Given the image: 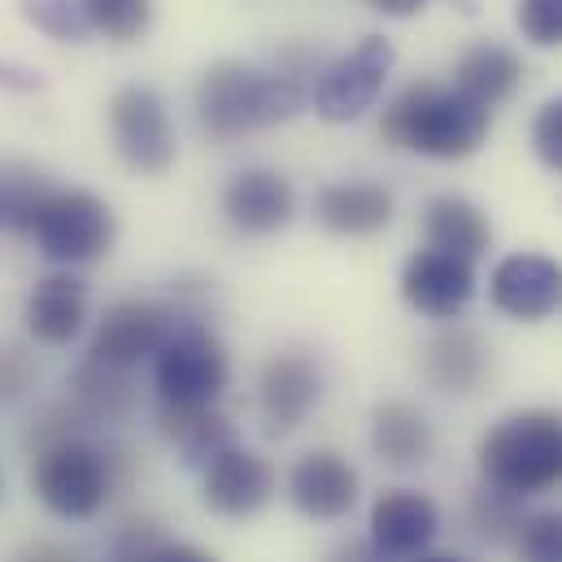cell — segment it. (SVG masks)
<instances>
[{
  "instance_id": "3",
  "label": "cell",
  "mask_w": 562,
  "mask_h": 562,
  "mask_svg": "<svg viewBox=\"0 0 562 562\" xmlns=\"http://www.w3.org/2000/svg\"><path fill=\"white\" fill-rule=\"evenodd\" d=\"M480 475L510 497H537L562 484V415L515 411L480 440Z\"/></svg>"
},
{
  "instance_id": "34",
  "label": "cell",
  "mask_w": 562,
  "mask_h": 562,
  "mask_svg": "<svg viewBox=\"0 0 562 562\" xmlns=\"http://www.w3.org/2000/svg\"><path fill=\"white\" fill-rule=\"evenodd\" d=\"M327 562H384L375 554V546L371 541H345V546H336L331 550V559Z\"/></svg>"
},
{
  "instance_id": "30",
  "label": "cell",
  "mask_w": 562,
  "mask_h": 562,
  "mask_svg": "<svg viewBox=\"0 0 562 562\" xmlns=\"http://www.w3.org/2000/svg\"><path fill=\"white\" fill-rule=\"evenodd\" d=\"M515 22L528 44L537 48H562V0H519Z\"/></svg>"
},
{
  "instance_id": "20",
  "label": "cell",
  "mask_w": 562,
  "mask_h": 562,
  "mask_svg": "<svg viewBox=\"0 0 562 562\" xmlns=\"http://www.w3.org/2000/svg\"><path fill=\"white\" fill-rule=\"evenodd\" d=\"M423 240H427V249H440V254L475 262L480 254H488L493 227L467 196H449L445 192V196H431L427 210H423Z\"/></svg>"
},
{
  "instance_id": "16",
  "label": "cell",
  "mask_w": 562,
  "mask_h": 562,
  "mask_svg": "<svg viewBox=\"0 0 562 562\" xmlns=\"http://www.w3.org/2000/svg\"><path fill=\"white\" fill-rule=\"evenodd\" d=\"M323 397V375L305 353H276L262 367L258 380V406L271 423V431H292L296 423L318 406Z\"/></svg>"
},
{
  "instance_id": "15",
  "label": "cell",
  "mask_w": 562,
  "mask_h": 562,
  "mask_svg": "<svg viewBox=\"0 0 562 562\" xmlns=\"http://www.w3.org/2000/svg\"><path fill=\"white\" fill-rule=\"evenodd\" d=\"M292 210H296V196H292V183L280 170H262V166L240 170L223 192V214L245 236L280 232V227H288Z\"/></svg>"
},
{
  "instance_id": "11",
  "label": "cell",
  "mask_w": 562,
  "mask_h": 562,
  "mask_svg": "<svg viewBox=\"0 0 562 562\" xmlns=\"http://www.w3.org/2000/svg\"><path fill=\"white\" fill-rule=\"evenodd\" d=\"M402 296L427 318H458L475 296V267L440 249H419L402 267Z\"/></svg>"
},
{
  "instance_id": "25",
  "label": "cell",
  "mask_w": 562,
  "mask_h": 562,
  "mask_svg": "<svg viewBox=\"0 0 562 562\" xmlns=\"http://www.w3.org/2000/svg\"><path fill=\"white\" fill-rule=\"evenodd\" d=\"M467 519L488 546H506V541H519V528L528 515H524V497H510V493L484 484L480 493H471Z\"/></svg>"
},
{
  "instance_id": "36",
  "label": "cell",
  "mask_w": 562,
  "mask_h": 562,
  "mask_svg": "<svg viewBox=\"0 0 562 562\" xmlns=\"http://www.w3.org/2000/svg\"><path fill=\"white\" fill-rule=\"evenodd\" d=\"M411 562H467V559H462V554H431V550H427V554H419V559H411Z\"/></svg>"
},
{
  "instance_id": "8",
  "label": "cell",
  "mask_w": 562,
  "mask_h": 562,
  "mask_svg": "<svg viewBox=\"0 0 562 562\" xmlns=\"http://www.w3.org/2000/svg\"><path fill=\"white\" fill-rule=\"evenodd\" d=\"M110 136L119 157L140 175H166L175 161V127H170L166 101L144 83H127L114 92Z\"/></svg>"
},
{
  "instance_id": "14",
  "label": "cell",
  "mask_w": 562,
  "mask_h": 562,
  "mask_svg": "<svg viewBox=\"0 0 562 562\" xmlns=\"http://www.w3.org/2000/svg\"><path fill=\"white\" fill-rule=\"evenodd\" d=\"M276 493V480H271V467L254 453V449H223L210 467H205V506L223 519H249L258 515Z\"/></svg>"
},
{
  "instance_id": "33",
  "label": "cell",
  "mask_w": 562,
  "mask_h": 562,
  "mask_svg": "<svg viewBox=\"0 0 562 562\" xmlns=\"http://www.w3.org/2000/svg\"><path fill=\"white\" fill-rule=\"evenodd\" d=\"M144 562H218V559L210 550H201V546H188V541H161V546L148 550Z\"/></svg>"
},
{
  "instance_id": "29",
  "label": "cell",
  "mask_w": 562,
  "mask_h": 562,
  "mask_svg": "<svg viewBox=\"0 0 562 562\" xmlns=\"http://www.w3.org/2000/svg\"><path fill=\"white\" fill-rule=\"evenodd\" d=\"M519 562H562V510H537L519 528Z\"/></svg>"
},
{
  "instance_id": "26",
  "label": "cell",
  "mask_w": 562,
  "mask_h": 562,
  "mask_svg": "<svg viewBox=\"0 0 562 562\" xmlns=\"http://www.w3.org/2000/svg\"><path fill=\"white\" fill-rule=\"evenodd\" d=\"M83 13L92 22V31L127 44V40H140L148 31L153 4L148 0H83Z\"/></svg>"
},
{
  "instance_id": "9",
  "label": "cell",
  "mask_w": 562,
  "mask_h": 562,
  "mask_svg": "<svg viewBox=\"0 0 562 562\" xmlns=\"http://www.w3.org/2000/svg\"><path fill=\"white\" fill-rule=\"evenodd\" d=\"M179 323L183 318L166 301H114L101 314V323H97V336H92V353L88 358H97L105 367L132 371V367H140L144 358H153L170 340V331Z\"/></svg>"
},
{
  "instance_id": "13",
  "label": "cell",
  "mask_w": 562,
  "mask_h": 562,
  "mask_svg": "<svg viewBox=\"0 0 562 562\" xmlns=\"http://www.w3.org/2000/svg\"><path fill=\"white\" fill-rule=\"evenodd\" d=\"M440 532V510L415 488H389L371 506V546L380 559H419Z\"/></svg>"
},
{
  "instance_id": "31",
  "label": "cell",
  "mask_w": 562,
  "mask_h": 562,
  "mask_svg": "<svg viewBox=\"0 0 562 562\" xmlns=\"http://www.w3.org/2000/svg\"><path fill=\"white\" fill-rule=\"evenodd\" d=\"M532 148H537V157L550 170H562V97H550L537 110V119H532Z\"/></svg>"
},
{
  "instance_id": "5",
  "label": "cell",
  "mask_w": 562,
  "mask_h": 562,
  "mask_svg": "<svg viewBox=\"0 0 562 562\" xmlns=\"http://www.w3.org/2000/svg\"><path fill=\"white\" fill-rule=\"evenodd\" d=\"M31 488L61 519H97L119 488V458L88 445L83 436L48 445L35 453Z\"/></svg>"
},
{
  "instance_id": "12",
  "label": "cell",
  "mask_w": 562,
  "mask_h": 562,
  "mask_svg": "<svg viewBox=\"0 0 562 562\" xmlns=\"http://www.w3.org/2000/svg\"><path fill=\"white\" fill-rule=\"evenodd\" d=\"M288 497L305 519L336 524L358 506V471L336 449H310L288 475Z\"/></svg>"
},
{
  "instance_id": "32",
  "label": "cell",
  "mask_w": 562,
  "mask_h": 562,
  "mask_svg": "<svg viewBox=\"0 0 562 562\" xmlns=\"http://www.w3.org/2000/svg\"><path fill=\"white\" fill-rule=\"evenodd\" d=\"M31 353H22L18 345H0V402H18L31 389Z\"/></svg>"
},
{
  "instance_id": "4",
  "label": "cell",
  "mask_w": 562,
  "mask_h": 562,
  "mask_svg": "<svg viewBox=\"0 0 562 562\" xmlns=\"http://www.w3.org/2000/svg\"><path fill=\"white\" fill-rule=\"evenodd\" d=\"M22 232L35 240V249L48 262L88 267V262H97V258L110 254V245H114V214H110V205L97 192H83V188H48L31 205Z\"/></svg>"
},
{
  "instance_id": "2",
  "label": "cell",
  "mask_w": 562,
  "mask_h": 562,
  "mask_svg": "<svg viewBox=\"0 0 562 562\" xmlns=\"http://www.w3.org/2000/svg\"><path fill=\"white\" fill-rule=\"evenodd\" d=\"M493 127V110L462 97L453 83H411L393 97V105L380 119V136L397 148H411L419 157L458 161L471 157Z\"/></svg>"
},
{
  "instance_id": "6",
  "label": "cell",
  "mask_w": 562,
  "mask_h": 562,
  "mask_svg": "<svg viewBox=\"0 0 562 562\" xmlns=\"http://www.w3.org/2000/svg\"><path fill=\"white\" fill-rule=\"evenodd\" d=\"M227 375H232L227 353L218 336L201 323H179L170 340L153 353V389H157V402L170 411L214 406L227 389Z\"/></svg>"
},
{
  "instance_id": "1",
  "label": "cell",
  "mask_w": 562,
  "mask_h": 562,
  "mask_svg": "<svg viewBox=\"0 0 562 562\" xmlns=\"http://www.w3.org/2000/svg\"><path fill=\"white\" fill-rule=\"evenodd\" d=\"M310 92L283 70H258L245 61H218L196 83V123L210 140H240L249 132L280 127L305 110Z\"/></svg>"
},
{
  "instance_id": "10",
  "label": "cell",
  "mask_w": 562,
  "mask_h": 562,
  "mask_svg": "<svg viewBox=\"0 0 562 562\" xmlns=\"http://www.w3.org/2000/svg\"><path fill=\"white\" fill-rule=\"evenodd\" d=\"M488 296L506 318L541 323L562 305V262L546 254H510L497 262Z\"/></svg>"
},
{
  "instance_id": "35",
  "label": "cell",
  "mask_w": 562,
  "mask_h": 562,
  "mask_svg": "<svg viewBox=\"0 0 562 562\" xmlns=\"http://www.w3.org/2000/svg\"><path fill=\"white\" fill-rule=\"evenodd\" d=\"M371 9H380L389 18H411V13L427 9V0H371Z\"/></svg>"
},
{
  "instance_id": "19",
  "label": "cell",
  "mask_w": 562,
  "mask_h": 562,
  "mask_svg": "<svg viewBox=\"0 0 562 562\" xmlns=\"http://www.w3.org/2000/svg\"><path fill=\"white\" fill-rule=\"evenodd\" d=\"M493 362H488V345L471 331V327H449L440 331L427 353H423V375L440 389V393H475L484 380H488Z\"/></svg>"
},
{
  "instance_id": "18",
  "label": "cell",
  "mask_w": 562,
  "mask_h": 562,
  "mask_svg": "<svg viewBox=\"0 0 562 562\" xmlns=\"http://www.w3.org/2000/svg\"><path fill=\"white\" fill-rule=\"evenodd\" d=\"M314 218L331 236H375L393 223V192L380 183H327L314 196Z\"/></svg>"
},
{
  "instance_id": "22",
  "label": "cell",
  "mask_w": 562,
  "mask_h": 562,
  "mask_svg": "<svg viewBox=\"0 0 562 562\" xmlns=\"http://www.w3.org/2000/svg\"><path fill=\"white\" fill-rule=\"evenodd\" d=\"M161 436L175 445V453H179V462L183 467H210L223 449H232L236 445V431H232V423L223 419L214 406H196V411H170V406H161Z\"/></svg>"
},
{
  "instance_id": "23",
  "label": "cell",
  "mask_w": 562,
  "mask_h": 562,
  "mask_svg": "<svg viewBox=\"0 0 562 562\" xmlns=\"http://www.w3.org/2000/svg\"><path fill=\"white\" fill-rule=\"evenodd\" d=\"M371 449L389 467H419L431 453V423L411 402H384L371 415Z\"/></svg>"
},
{
  "instance_id": "21",
  "label": "cell",
  "mask_w": 562,
  "mask_h": 562,
  "mask_svg": "<svg viewBox=\"0 0 562 562\" xmlns=\"http://www.w3.org/2000/svg\"><path fill=\"white\" fill-rule=\"evenodd\" d=\"M519 83H524V61L506 44H475L453 66V88L484 110L510 101L519 92Z\"/></svg>"
},
{
  "instance_id": "37",
  "label": "cell",
  "mask_w": 562,
  "mask_h": 562,
  "mask_svg": "<svg viewBox=\"0 0 562 562\" xmlns=\"http://www.w3.org/2000/svg\"><path fill=\"white\" fill-rule=\"evenodd\" d=\"M40 562H66V559H53V554H44V559H40Z\"/></svg>"
},
{
  "instance_id": "17",
  "label": "cell",
  "mask_w": 562,
  "mask_h": 562,
  "mask_svg": "<svg viewBox=\"0 0 562 562\" xmlns=\"http://www.w3.org/2000/svg\"><path fill=\"white\" fill-rule=\"evenodd\" d=\"M26 331L40 345H70L88 318V283L79 276H44L26 296Z\"/></svg>"
},
{
  "instance_id": "24",
  "label": "cell",
  "mask_w": 562,
  "mask_h": 562,
  "mask_svg": "<svg viewBox=\"0 0 562 562\" xmlns=\"http://www.w3.org/2000/svg\"><path fill=\"white\" fill-rule=\"evenodd\" d=\"M70 393H75V411L83 419H123L136 406V389H132V371L123 367H105L97 358H88L75 375H70Z\"/></svg>"
},
{
  "instance_id": "28",
  "label": "cell",
  "mask_w": 562,
  "mask_h": 562,
  "mask_svg": "<svg viewBox=\"0 0 562 562\" xmlns=\"http://www.w3.org/2000/svg\"><path fill=\"white\" fill-rule=\"evenodd\" d=\"M48 192V183L35 170H0V227L22 232L31 205Z\"/></svg>"
},
{
  "instance_id": "27",
  "label": "cell",
  "mask_w": 562,
  "mask_h": 562,
  "mask_svg": "<svg viewBox=\"0 0 562 562\" xmlns=\"http://www.w3.org/2000/svg\"><path fill=\"white\" fill-rule=\"evenodd\" d=\"M22 13H26V22H35L44 35H53V40H83L88 31H92V22H88V13H83V0H26L22 4Z\"/></svg>"
},
{
  "instance_id": "7",
  "label": "cell",
  "mask_w": 562,
  "mask_h": 562,
  "mask_svg": "<svg viewBox=\"0 0 562 562\" xmlns=\"http://www.w3.org/2000/svg\"><path fill=\"white\" fill-rule=\"evenodd\" d=\"M393 57L397 53H393V44L384 35H367L358 48H349L336 61H327L318 70V83H314L318 119H327V123L362 119L380 101V92H384V83L393 75Z\"/></svg>"
}]
</instances>
